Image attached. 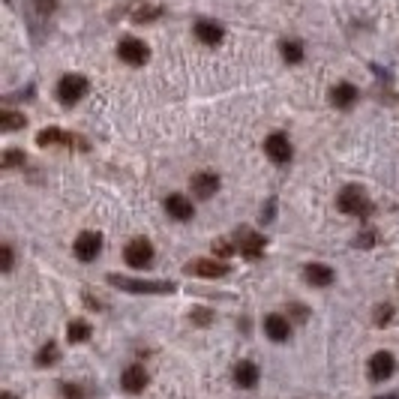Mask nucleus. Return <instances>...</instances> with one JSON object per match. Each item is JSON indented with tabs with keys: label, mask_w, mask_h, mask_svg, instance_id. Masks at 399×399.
<instances>
[{
	"label": "nucleus",
	"mask_w": 399,
	"mask_h": 399,
	"mask_svg": "<svg viewBox=\"0 0 399 399\" xmlns=\"http://www.w3.org/2000/svg\"><path fill=\"white\" fill-rule=\"evenodd\" d=\"M114 288H120V292H132V294H171L174 285L171 282H156V279H129V277H118V273H111L108 277Z\"/></svg>",
	"instance_id": "1"
},
{
	"label": "nucleus",
	"mask_w": 399,
	"mask_h": 399,
	"mask_svg": "<svg viewBox=\"0 0 399 399\" xmlns=\"http://www.w3.org/2000/svg\"><path fill=\"white\" fill-rule=\"evenodd\" d=\"M123 259H127V264H129V268H136V270L151 268V264H153V244H151V240H144V237L129 240L127 249H123Z\"/></svg>",
	"instance_id": "2"
},
{
	"label": "nucleus",
	"mask_w": 399,
	"mask_h": 399,
	"mask_svg": "<svg viewBox=\"0 0 399 399\" xmlns=\"http://www.w3.org/2000/svg\"><path fill=\"white\" fill-rule=\"evenodd\" d=\"M339 211L348 213V216H367L372 211V204L357 186H345L343 193H339Z\"/></svg>",
	"instance_id": "3"
},
{
	"label": "nucleus",
	"mask_w": 399,
	"mask_h": 399,
	"mask_svg": "<svg viewBox=\"0 0 399 399\" xmlns=\"http://www.w3.org/2000/svg\"><path fill=\"white\" fill-rule=\"evenodd\" d=\"M87 94V78L85 76H63L57 85V99L63 105H76L81 96Z\"/></svg>",
	"instance_id": "4"
},
{
	"label": "nucleus",
	"mask_w": 399,
	"mask_h": 399,
	"mask_svg": "<svg viewBox=\"0 0 399 399\" xmlns=\"http://www.w3.org/2000/svg\"><path fill=\"white\" fill-rule=\"evenodd\" d=\"M118 54H120V61H123V63H129V66H141V63H147V57H151V48L141 43V39H136V36H127V39H120Z\"/></svg>",
	"instance_id": "5"
},
{
	"label": "nucleus",
	"mask_w": 399,
	"mask_h": 399,
	"mask_svg": "<svg viewBox=\"0 0 399 399\" xmlns=\"http://www.w3.org/2000/svg\"><path fill=\"white\" fill-rule=\"evenodd\" d=\"M237 246H240V255H246L249 261L261 259L264 255V237L259 235V231L252 228H240L237 231Z\"/></svg>",
	"instance_id": "6"
},
{
	"label": "nucleus",
	"mask_w": 399,
	"mask_h": 399,
	"mask_svg": "<svg viewBox=\"0 0 399 399\" xmlns=\"http://www.w3.org/2000/svg\"><path fill=\"white\" fill-rule=\"evenodd\" d=\"M186 273H193V277H207V279H216V277H226L231 270L226 261H216V259H198V261H189Z\"/></svg>",
	"instance_id": "7"
},
{
	"label": "nucleus",
	"mask_w": 399,
	"mask_h": 399,
	"mask_svg": "<svg viewBox=\"0 0 399 399\" xmlns=\"http://www.w3.org/2000/svg\"><path fill=\"white\" fill-rule=\"evenodd\" d=\"M99 249H103V237L96 235V231H81L76 237V255L78 261H94L99 255Z\"/></svg>",
	"instance_id": "8"
},
{
	"label": "nucleus",
	"mask_w": 399,
	"mask_h": 399,
	"mask_svg": "<svg viewBox=\"0 0 399 399\" xmlns=\"http://www.w3.org/2000/svg\"><path fill=\"white\" fill-rule=\"evenodd\" d=\"M264 153H268L273 162H288V160H292V144H288V136H282V132H270L268 141H264Z\"/></svg>",
	"instance_id": "9"
},
{
	"label": "nucleus",
	"mask_w": 399,
	"mask_h": 399,
	"mask_svg": "<svg viewBox=\"0 0 399 399\" xmlns=\"http://www.w3.org/2000/svg\"><path fill=\"white\" fill-rule=\"evenodd\" d=\"M393 369H396V360H393V354L390 352H376L369 357V378L372 381H385L393 376Z\"/></svg>",
	"instance_id": "10"
},
{
	"label": "nucleus",
	"mask_w": 399,
	"mask_h": 399,
	"mask_svg": "<svg viewBox=\"0 0 399 399\" xmlns=\"http://www.w3.org/2000/svg\"><path fill=\"white\" fill-rule=\"evenodd\" d=\"M264 334H268L273 343H285L288 336H292V321L285 319V315H279V312H273L264 319Z\"/></svg>",
	"instance_id": "11"
},
{
	"label": "nucleus",
	"mask_w": 399,
	"mask_h": 399,
	"mask_svg": "<svg viewBox=\"0 0 399 399\" xmlns=\"http://www.w3.org/2000/svg\"><path fill=\"white\" fill-rule=\"evenodd\" d=\"M165 211H169V216H174L177 222H186V219H193V202H189L186 195H180V193H174L165 198Z\"/></svg>",
	"instance_id": "12"
},
{
	"label": "nucleus",
	"mask_w": 399,
	"mask_h": 399,
	"mask_svg": "<svg viewBox=\"0 0 399 399\" xmlns=\"http://www.w3.org/2000/svg\"><path fill=\"white\" fill-rule=\"evenodd\" d=\"M120 385H123V390L127 393H141V390L147 387V372H144V367H129L127 372L120 376Z\"/></svg>",
	"instance_id": "13"
},
{
	"label": "nucleus",
	"mask_w": 399,
	"mask_h": 399,
	"mask_svg": "<svg viewBox=\"0 0 399 399\" xmlns=\"http://www.w3.org/2000/svg\"><path fill=\"white\" fill-rule=\"evenodd\" d=\"M216 189H219V177L211 171H198L195 177H193V193L195 198H211Z\"/></svg>",
	"instance_id": "14"
},
{
	"label": "nucleus",
	"mask_w": 399,
	"mask_h": 399,
	"mask_svg": "<svg viewBox=\"0 0 399 399\" xmlns=\"http://www.w3.org/2000/svg\"><path fill=\"white\" fill-rule=\"evenodd\" d=\"M303 277H306V282H310V285L324 288V285H330V282H334V270H330L327 264L312 261V264H306V268H303Z\"/></svg>",
	"instance_id": "15"
},
{
	"label": "nucleus",
	"mask_w": 399,
	"mask_h": 399,
	"mask_svg": "<svg viewBox=\"0 0 399 399\" xmlns=\"http://www.w3.org/2000/svg\"><path fill=\"white\" fill-rule=\"evenodd\" d=\"M259 367H255L252 360H240L237 367H235V385L237 387H255L259 385Z\"/></svg>",
	"instance_id": "16"
},
{
	"label": "nucleus",
	"mask_w": 399,
	"mask_h": 399,
	"mask_svg": "<svg viewBox=\"0 0 399 399\" xmlns=\"http://www.w3.org/2000/svg\"><path fill=\"white\" fill-rule=\"evenodd\" d=\"M357 99V87L348 85V81H343V85H336L334 90H330V103H334L336 108H352Z\"/></svg>",
	"instance_id": "17"
},
{
	"label": "nucleus",
	"mask_w": 399,
	"mask_h": 399,
	"mask_svg": "<svg viewBox=\"0 0 399 399\" xmlns=\"http://www.w3.org/2000/svg\"><path fill=\"white\" fill-rule=\"evenodd\" d=\"M36 144L39 147H48V144H66V147H72V144H76V136H69V132H63V129H43L36 136Z\"/></svg>",
	"instance_id": "18"
},
{
	"label": "nucleus",
	"mask_w": 399,
	"mask_h": 399,
	"mask_svg": "<svg viewBox=\"0 0 399 399\" xmlns=\"http://www.w3.org/2000/svg\"><path fill=\"white\" fill-rule=\"evenodd\" d=\"M195 36L202 39L204 45H219L222 43V28L216 21H198L195 24Z\"/></svg>",
	"instance_id": "19"
},
{
	"label": "nucleus",
	"mask_w": 399,
	"mask_h": 399,
	"mask_svg": "<svg viewBox=\"0 0 399 399\" xmlns=\"http://www.w3.org/2000/svg\"><path fill=\"white\" fill-rule=\"evenodd\" d=\"M24 127H28V118H24V114L10 111V108L0 111V129L3 132H15V129H24Z\"/></svg>",
	"instance_id": "20"
},
{
	"label": "nucleus",
	"mask_w": 399,
	"mask_h": 399,
	"mask_svg": "<svg viewBox=\"0 0 399 399\" xmlns=\"http://www.w3.org/2000/svg\"><path fill=\"white\" fill-rule=\"evenodd\" d=\"M66 336H69V343H87V339H90V324L85 319L69 321V327H66Z\"/></svg>",
	"instance_id": "21"
},
{
	"label": "nucleus",
	"mask_w": 399,
	"mask_h": 399,
	"mask_svg": "<svg viewBox=\"0 0 399 399\" xmlns=\"http://www.w3.org/2000/svg\"><path fill=\"white\" fill-rule=\"evenodd\" d=\"M282 57H285V63H301L303 61V45L294 43V39H285V43L279 45Z\"/></svg>",
	"instance_id": "22"
},
{
	"label": "nucleus",
	"mask_w": 399,
	"mask_h": 399,
	"mask_svg": "<svg viewBox=\"0 0 399 399\" xmlns=\"http://www.w3.org/2000/svg\"><path fill=\"white\" fill-rule=\"evenodd\" d=\"M54 360H57V345L54 343H48V345L39 348V354H36L39 367H48V363H54Z\"/></svg>",
	"instance_id": "23"
},
{
	"label": "nucleus",
	"mask_w": 399,
	"mask_h": 399,
	"mask_svg": "<svg viewBox=\"0 0 399 399\" xmlns=\"http://www.w3.org/2000/svg\"><path fill=\"white\" fill-rule=\"evenodd\" d=\"M390 319H393V306L385 303V306H378L376 315H372V321L378 324V327H385V324H390Z\"/></svg>",
	"instance_id": "24"
},
{
	"label": "nucleus",
	"mask_w": 399,
	"mask_h": 399,
	"mask_svg": "<svg viewBox=\"0 0 399 399\" xmlns=\"http://www.w3.org/2000/svg\"><path fill=\"white\" fill-rule=\"evenodd\" d=\"M24 162V153L21 151H6L3 153V169H15V165Z\"/></svg>",
	"instance_id": "25"
},
{
	"label": "nucleus",
	"mask_w": 399,
	"mask_h": 399,
	"mask_svg": "<svg viewBox=\"0 0 399 399\" xmlns=\"http://www.w3.org/2000/svg\"><path fill=\"white\" fill-rule=\"evenodd\" d=\"M213 255H231V252H235V246H231L228 244V240H213Z\"/></svg>",
	"instance_id": "26"
},
{
	"label": "nucleus",
	"mask_w": 399,
	"mask_h": 399,
	"mask_svg": "<svg viewBox=\"0 0 399 399\" xmlns=\"http://www.w3.org/2000/svg\"><path fill=\"white\" fill-rule=\"evenodd\" d=\"M63 396L66 399H85V390L78 385H63Z\"/></svg>",
	"instance_id": "27"
},
{
	"label": "nucleus",
	"mask_w": 399,
	"mask_h": 399,
	"mask_svg": "<svg viewBox=\"0 0 399 399\" xmlns=\"http://www.w3.org/2000/svg\"><path fill=\"white\" fill-rule=\"evenodd\" d=\"M156 15H160V10H156V6H151V10H138L136 15H132V19H136V21H151V19H156Z\"/></svg>",
	"instance_id": "28"
},
{
	"label": "nucleus",
	"mask_w": 399,
	"mask_h": 399,
	"mask_svg": "<svg viewBox=\"0 0 399 399\" xmlns=\"http://www.w3.org/2000/svg\"><path fill=\"white\" fill-rule=\"evenodd\" d=\"M0 255H3V273H10L12 270V259H15L12 246H3V249H0Z\"/></svg>",
	"instance_id": "29"
},
{
	"label": "nucleus",
	"mask_w": 399,
	"mask_h": 399,
	"mask_svg": "<svg viewBox=\"0 0 399 399\" xmlns=\"http://www.w3.org/2000/svg\"><path fill=\"white\" fill-rule=\"evenodd\" d=\"M54 3H57V0H36V10H39V15L54 12Z\"/></svg>",
	"instance_id": "30"
},
{
	"label": "nucleus",
	"mask_w": 399,
	"mask_h": 399,
	"mask_svg": "<svg viewBox=\"0 0 399 399\" xmlns=\"http://www.w3.org/2000/svg\"><path fill=\"white\" fill-rule=\"evenodd\" d=\"M193 321H198V324H211V312L195 310V312H193Z\"/></svg>",
	"instance_id": "31"
},
{
	"label": "nucleus",
	"mask_w": 399,
	"mask_h": 399,
	"mask_svg": "<svg viewBox=\"0 0 399 399\" xmlns=\"http://www.w3.org/2000/svg\"><path fill=\"white\" fill-rule=\"evenodd\" d=\"M376 399H399L396 393H390V396H376Z\"/></svg>",
	"instance_id": "32"
},
{
	"label": "nucleus",
	"mask_w": 399,
	"mask_h": 399,
	"mask_svg": "<svg viewBox=\"0 0 399 399\" xmlns=\"http://www.w3.org/2000/svg\"><path fill=\"white\" fill-rule=\"evenodd\" d=\"M0 399H19V396H12V393H3V396H0Z\"/></svg>",
	"instance_id": "33"
}]
</instances>
